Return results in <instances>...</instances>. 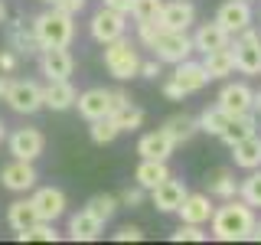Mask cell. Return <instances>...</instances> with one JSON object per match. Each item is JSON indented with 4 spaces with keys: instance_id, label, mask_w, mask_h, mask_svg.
<instances>
[{
    "instance_id": "cell-52",
    "label": "cell",
    "mask_w": 261,
    "mask_h": 245,
    "mask_svg": "<svg viewBox=\"0 0 261 245\" xmlns=\"http://www.w3.org/2000/svg\"><path fill=\"white\" fill-rule=\"evenodd\" d=\"M43 4H49V7H53V4H56V0H43Z\"/></svg>"
},
{
    "instance_id": "cell-1",
    "label": "cell",
    "mask_w": 261,
    "mask_h": 245,
    "mask_svg": "<svg viewBox=\"0 0 261 245\" xmlns=\"http://www.w3.org/2000/svg\"><path fill=\"white\" fill-rule=\"evenodd\" d=\"M255 206L242 200V196H232V200H222V206L212 212V239L219 242H242L251 235L255 229Z\"/></svg>"
},
{
    "instance_id": "cell-45",
    "label": "cell",
    "mask_w": 261,
    "mask_h": 245,
    "mask_svg": "<svg viewBox=\"0 0 261 245\" xmlns=\"http://www.w3.org/2000/svg\"><path fill=\"white\" fill-rule=\"evenodd\" d=\"M16 62H20V56H16L13 49H4V53H0V72H13Z\"/></svg>"
},
{
    "instance_id": "cell-51",
    "label": "cell",
    "mask_w": 261,
    "mask_h": 245,
    "mask_svg": "<svg viewBox=\"0 0 261 245\" xmlns=\"http://www.w3.org/2000/svg\"><path fill=\"white\" fill-rule=\"evenodd\" d=\"M4 137H7V125H4V121H0V141H4Z\"/></svg>"
},
{
    "instance_id": "cell-39",
    "label": "cell",
    "mask_w": 261,
    "mask_h": 245,
    "mask_svg": "<svg viewBox=\"0 0 261 245\" xmlns=\"http://www.w3.org/2000/svg\"><path fill=\"white\" fill-rule=\"evenodd\" d=\"M118 200H121V206H127V209H137V206H144V200H147V190L134 183V186H127V190L121 193Z\"/></svg>"
},
{
    "instance_id": "cell-42",
    "label": "cell",
    "mask_w": 261,
    "mask_h": 245,
    "mask_svg": "<svg viewBox=\"0 0 261 245\" xmlns=\"http://www.w3.org/2000/svg\"><path fill=\"white\" fill-rule=\"evenodd\" d=\"M85 4H88V0H56L53 7H59V10L69 13V16H79L82 10H85Z\"/></svg>"
},
{
    "instance_id": "cell-2",
    "label": "cell",
    "mask_w": 261,
    "mask_h": 245,
    "mask_svg": "<svg viewBox=\"0 0 261 245\" xmlns=\"http://www.w3.org/2000/svg\"><path fill=\"white\" fill-rule=\"evenodd\" d=\"M33 30L39 36V46H72L75 39V16L62 13L59 7H49L39 16H33Z\"/></svg>"
},
{
    "instance_id": "cell-44",
    "label": "cell",
    "mask_w": 261,
    "mask_h": 245,
    "mask_svg": "<svg viewBox=\"0 0 261 245\" xmlns=\"http://www.w3.org/2000/svg\"><path fill=\"white\" fill-rule=\"evenodd\" d=\"M160 65H163V62L157 59V56H153V59H144V62H141V76H144V79H157V76H160Z\"/></svg>"
},
{
    "instance_id": "cell-32",
    "label": "cell",
    "mask_w": 261,
    "mask_h": 245,
    "mask_svg": "<svg viewBox=\"0 0 261 245\" xmlns=\"http://www.w3.org/2000/svg\"><path fill=\"white\" fill-rule=\"evenodd\" d=\"M118 206H121V200H118V196H111V193H95L92 200L85 203V209L92 212L95 219H101V223H111V216L118 212Z\"/></svg>"
},
{
    "instance_id": "cell-27",
    "label": "cell",
    "mask_w": 261,
    "mask_h": 245,
    "mask_svg": "<svg viewBox=\"0 0 261 245\" xmlns=\"http://www.w3.org/2000/svg\"><path fill=\"white\" fill-rule=\"evenodd\" d=\"M202 69L209 72V79H228L235 72V49L225 46V49H216V53H206Z\"/></svg>"
},
{
    "instance_id": "cell-7",
    "label": "cell",
    "mask_w": 261,
    "mask_h": 245,
    "mask_svg": "<svg viewBox=\"0 0 261 245\" xmlns=\"http://www.w3.org/2000/svg\"><path fill=\"white\" fill-rule=\"evenodd\" d=\"M7 147H10L13 157L20 160H39L46 151V137L39 128H16L10 137H7Z\"/></svg>"
},
{
    "instance_id": "cell-19",
    "label": "cell",
    "mask_w": 261,
    "mask_h": 245,
    "mask_svg": "<svg viewBox=\"0 0 261 245\" xmlns=\"http://www.w3.org/2000/svg\"><path fill=\"white\" fill-rule=\"evenodd\" d=\"M7 43H10V49L16 56H33V53H39V36H36V30H33V23L27 20H13L10 27H7Z\"/></svg>"
},
{
    "instance_id": "cell-28",
    "label": "cell",
    "mask_w": 261,
    "mask_h": 245,
    "mask_svg": "<svg viewBox=\"0 0 261 245\" xmlns=\"http://www.w3.org/2000/svg\"><path fill=\"white\" fill-rule=\"evenodd\" d=\"M163 131H167L170 137H173V144H190L196 134H199V121L193 118V114H173V118L163 121Z\"/></svg>"
},
{
    "instance_id": "cell-48",
    "label": "cell",
    "mask_w": 261,
    "mask_h": 245,
    "mask_svg": "<svg viewBox=\"0 0 261 245\" xmlns=\"http://www.w3.org/2000/svg\"><path fill=\"white\" fill-rule=\"evenodd\" d=\"M248 239H255V242H261V223H255V229H251V235Z\"/></svg>"
},
{
    "instance_id": "cell-23",
    "label": "cell",
    "mask_w": 261,
    "mask_h": 245,
    "mask_svg": "<svg viewBox=\"0 0 261 245\" xmlns=\"http://www.w3.org/2000/svg\"><path fill=\"white\" fill-rule=\"evenodd\" d=\"M101 229H105L101 219H95L88 209H79L75 216L69 219V239L72 242H95L98 235H101Z\"/></svg>"
},
{
    "instance_id": "cell-33",
    "label": "cell",
    "mask_w": 261,
    "mask_h": 245,
    "mask_svg": "<svg viewBox=\"0 0 261 245\" xmlns=\"http://www.w3.org/2000/svg\"><path fill=\"white\" fill-rule=\"evenodd\" d=\"M16 239H20V242H59V232H56V223L39 219V223H33L30 229L16 232Z\"/></svg>"
},
{
    "instance_id": "cell-26",
    "label": "cell",
    "mask_w": 261,
    "mask_h": 245,
    "mask_svg": "<svg viewBox=\"0 0 261 245\" xmlns=\"http://www.w3.org/2000/svg\"><path fill=\"white\" fill-rule=\"evenodd\" d=\"M232 160H235V167H239V170L261 167V137L251 134V137H245V141L232 144Z\"/></svg>"
},
{
    "instance_id": "cell-24",
    "label": "cell",
    "mask_w": 261,
    "mask_h": 245,
    "mask_svg": "<svg viewBox=\"0 0 261 245\" xmlns=\"http://www.w3.org/2000/svg\"><path fill=\"white\" fill-rule=\"evenodd\" d=\"M251 134H258V114L255 111H245V114L228 118L225 131L219 134V141H225L228 147H232V144H239V141H245V137H251Z\"/></svg>"
},
{
    "instance_id": "cell-29",
    "label": "cell",
    "mask_w": 261,
    "mask_h": 245,
    "mask_svg": "<svg viewBox=\"0 0 261 245\" xmlns=\"http://www.w3.org/2000/svg\"><path fill=\"white\" fill-rule=\"evenodd\" d=\"M7 223H10L13 232H23V229H30L33 223H39V212H36V206H33V200L10 203V209H7Z\"/></svg>"
},
{
    "instance_id": "cell-25",
    "label": "cell",
    "mask_w": 261,
    "mask_h": 245,
    "mask_svg": "<svg viewBox=\"0 0 261 245\" xmlns=\"http://www.w3.org/2000/svg\"><path fill=\"white\" fill-rule=\"evenodd\" d=\"M167 177H170L167 160H150V157H141V163H137V170H134V183H137V186H144L147 193H150L153 186H160Z\"/></svg>"
},
{
    "instance_id": "cell-20",
    "label": "cell",
    "mask_w": 261,
    "mask_h": 245,
    "mask_svg": "<svg viewBox=\"0 0 261 245\" xmlns=\"http://www.w3.org/2000/svg\"><path fill=\"white\" fill-rule=\"evenodd\" d=\"M157 23L163 30H190L196 23V7L190 0H170V4H163Z\"/></svg>"
},
{
    "instance_id": "cell-13",
    "label": "cell",
    "mask_w": 261,
    "mask_h": 245,
    "mask_svg": "<svg viewBox=\"0 0 261 245\" xmlns=\"http://www.w3.org/2000/svg\"><path fill=\"white\" fill-rule=\"evenodd\" d=\"M30 200H33V206H36L39 219H46V223H56L59 216H65V206H69V200H65V193L59 186H39Z\"/></svg>"
},
{
    "instance_id": "cell-5",
    "label": "cell",
    "mask_w": 261,
    "mask_h": 245,
    "mask_svg": "<svg viewBox=\"0 0 261 245\" xmlns=\"http://www.w3.org/2000/svg\"><path fill=\"white\" fill-rule=\"evenodd\" d=\"M4 102L10 105L16 114H36L39 108H46L43 85L33 82V79H13V85H10V92H7Z\"/></svg>"
},
{
    "instance_id": "cell-3",
    "label": "cell",
    "mask_w": 261,
    "mask_h": 245,
    "mask_svg": "<svg viewBox=\"0 0 261 245\" xmlns=\"http://www.w3.org/2000/svg\"><path fill=\"white\" fill-rule=\"evenodd\" d=\"M141 53H137V46L130 43L127 36L114 39V43H105V69L111 72L118 82H127L134 76H141Z\"/></svg>"
},
{
    "instance_id": "cell-37",
    "label": "cell",
    "mask_w": 261,
    "mask_h": 245,
    "mask_svg": "<svg viewBox=\"0 0 261 245\" xmlns=\"http://www.w3.org/2000/svg\"><path fill=\"white\" fill-rule=\"evenodd\" d=\"M160 10H163V0H134L130 16L137 23H153V20H160Z\"/></svg>"
},
{
    "instance_id": "cell-6",
    "label": "cell",
    "mask_w": 261,
    "mask_h": 245,
    "mask_svg": "<svg viewBox=\"0 0 261 245\" xmlns=\"http://www.w3.org/2000/svg\"><path fill=\"white\" fill-rule=\"evenodd\" d=\"M88 33H92V39H95V43H101V46L105 43H114V39H121L127 33V16L101 4V10H98L92 16V23H88Z\"/></svg>"
},
{
    "instance_id": "cell-36",
    "label": "cell",
    "mask_w": 261,
    "mask_h": 245,
    "mask_svg": "<svg viewBox=\"0 0 261 245\" xmlns=\"http://www.w3.org/2000/svg\"><path fill=\"white\" fill-rule=\"evenodd\" d=\"M88 134H92V141L95 144H111L114 141V137H118L121 134V128H118V121H114L111 118V114H108V118H95L92 121V128H88Z\"/></svg>"
},
{
    "instance_id": "cell-31",
    "label": "cell",
    "mask_w": 261,
    "mask_h": 245,
    "mask_svg": "<svg viewBox=\"0 0 261 245\" xmlns=\"http://www.w3.org/2000/svg\"><path fill=\"white\" fill-rule=\"evenodd\" d=\"M228 118H232V114H225L222 108H219V105H212V108H202V114H199L196 121H199V131H202V134H212V137H219V134L225 131Z\"/></svg>"
},
{
    "instance_id": "cell-12",
    "label": "cell",
    "mask_w": 261,
    "mask_h": 245,
    "mask_svg": "<svg viewBox=\"0 0 261 245\" xmlns=\"http://www.w3.org/2000/svg\"><path fill=\"white\" fill-rule=\"evenodd\" d=\"M193 46H196V53H216V49H225V46H232V33H228L219 20H209V23H199L193 33Z\"/></svg>"
},
{
    "instance_id": "cell-18",
    "label": "cell",
    "mask_w": 261,
    "mask_h": 245,
    "mask_svg": "<svg viewBox=\"0 0 261 245\" xmlns=\"http://www.w3.org/2000/svg\"><path fill=\"white\" fill-rule=\"evenodd\" d=\"M235 49V69L242 76H261V39H232Z\"/></svg>"
},
{
    "instance_id": "cell-40",
    "label": "cell",
    "mask_w": 261,
    "mask_h": 245,
    "mask_svg": "<svg viewBox=\"0 0 261 245\" xmlns=\"http://www.w3.org/2000/svg\"><path fill=\"white\" fill-rule=\"evenodd\" d=\"M160 23L157 20H153V23H137V39H141V46H147V49H150L153 43H157V36H160Z\"/></svg>"
},
{
    "instance_id": "cell-49",
    "label": "cell",
    "mask_w": 261,
    "mask_h": 245,
    "mask_svg": "<svg viewBox=\"0 0 261 245\" xmlns=\"http://www.w3.org/2000/svg\"><path fill=\"white\" fill-rule=\"evenodd\" d=\"M255 114L261 118V92H255Z\"/></svg>"
},
{
    "instance_id": "cell-8",
    "label": "cell",
    "mask_w": 261,
    "mask_h": 245,
    "mask_svg": "<svg viewBox=\"0 0 261 245\" xmlns=\"http://www.w3.org/2000/svg\"><path fill=\"white\" fill-rule=\"evenodd\" d=\"M216 105L222 108L225 114H245V111H255V92H251V85H245V82H225L222 92H219Z\"/></svg>"
},
{
    "instance_id": "cell-47",
    "label": "cell",
    "mask_w": 261,
    "mask_h": 245,
    "mask_svg": "<svg viewBox=\"0 0 261 245\" xmlns=\"http://www.w3.org/2000/svg\"><path fill=\"white\" fill-rule=\"evenodd\" d=\"M10 85H13L10 72H7V76H0V102H4V98H7V92H10Z\"/></svg>"
},
{
    "instance_id": "cell-41",
    "label": "cell",
    "mask_w": 261,
    "mask_h": 245,
    "mask_svg": "<svg viewBox=\"0 0 261 245\" xmlns=\"http://www.w3.org/2000/svg\"><path fill=\"white\" fill-rule=\"evenodd\" d=\"M144 239V229L141 226H121L114 232V242H141Z\"/></svg>"
},
{
    "instance_id": "cell-30",
    "label": "cell",
    "mask_w": 261,
    "mask_h": 245,
    "mask_svg": "<svg viewBox=\"0 0 261 245\" xmlns=\"http://www.w3.org/2000/svg\"><path fill=\"white\" fill-rule=\"evenodd\" d=\"M239 186L242 180H235L232 170H216L209 180V196L212 200H232V196H239Z\"/></svg>"
},
{
    "instance_id": "cell-21",
    "label": "cell",
    "mask_w": 261,
    "mask_h": 245,
    "mask_svg": "<svg viewBox=\"0 0 261 245\" xmlns=\"http://www.w3.org/2000/svg\"><path fill=\"white\" fill-rule=\"evenodd\" d=\"M173 79L179 82V88H183L186 95L202 92V88H206V82H212V79H209V72L202 69V62H193V59L176 62V65H173Z\"/></svg>"
},
{
    "instance_id": "cell-22",
    "label": "cell",
    "mask_w": 261,
    "mask_h": 245,
    "mask_svg": "<svg viewBox=\"0 0 261 245\" xmlns=\"http://www.w3.org/2000/svg\"><path fill=\"white\" fill-rule=\"evenodd\" d=\"M173 151H176V144H173V137H170L163 128L147 131L141 141H137V154H141V157H150V160H170Z\"/></svg>"
},
{
    "instance_id": "cell-50",
    "label": "cell",
    "mask_w": 261,
    "mask_h": 245,
    "mask_svg": "<svg viewBox=\"0 0 261 245\" xmlns=\"http://www.w3.org/2000/svg\"><path fill=\"white\" fill-rule=\"evenodd\" d=\"M0 23H7V4L0 0Z\"/></svg>"
},
{
    "instance_id": "cell-4",
    "label": "cell",
    "mask_w": 261,
    "mask_h": 245,
    "mask_svg": "<svg viewBox=\"0 0 261 245\" xmlns=\"http://www.w3.org/2000/svg\"><path fill=\"white\" fill-rule=\"evenodd\" d=\"M150 49H153V56H157L160 62H167V65H176V62L190 59V56L196 53L193 36L186 30H160L157 43H153Z\"/></svg>"
},
{
    "instance_id": "cell-43",
    "label": "cell",
    "mask_w": 261,
    "mask_h": 245,
    "mask_svg": "<svg viewBox=\"0 0 261 245\" xmlns=\"http://www.w3.org/2000/svg\"><path fill=\"white\" fill-rule=\"evenodd\" d=\"M163 95H167L170 102H183V98H186V92H183V88H179V82H176L173 76H170L167 82H163Z\"/></svg>"
},
{
    "instance_id": "cell-14",
    "label": "cell",
    "mask_w": 261,
    "mask_h": 245,
    "mask_svg": "<svg viewBox=\"0 0 261 245\" xmlns=\"http://www.w3.org/2000/svg\"><path fill=\"white\" fill-rule=\"evenodd\" d=\"M43 102H46V108H53V111H69V108H75L79 92L69 79H46Z\"/></svg>"
},
{
    "instance_id": "cell-11",
    "label": "cell",
    "mask_w": 261,
    "mask_h": 245,
    "mask_svg": "<svg viewBox=\"0 0 261 245\" xmlns=\"http://www.w3.org/2000/svg\"><path fill=\"white\" fill-rule=\"evenodd\" d=\"M36 180H39V177H36L33 160L13 157L4 170H0V183H4L10 193H27V190H33V186H36Z\"/></svg>"
},
{
    "instance_id": "cell-35",
    "label": "cell",
    "mask_w": 261,
    "mask_h": 245,
    "mask_svg": "<svg viewBox=\"0 0 261 245\" xmlns=\"http://www.w3.org/2000/svg\"><path fill=\"white\" fill-rule=\"evenodd\" d=\"M239 196L248 206H255V209H261V167H255V170H248V177L242 180V186H239Z\"/></svg>"
},
{
    "instance_id": "cell-15",
    "label": "cell",
    "mask_w": 261,
    "mask_h": 245,
    "mask_svg": "<svg viewBox=\"0 0 261 245\" xmlns=\"http://www.w3.org/2000/svg\"><path fill=\"white\" fill-rule=\"evenodd\" d=\"M216 20L222 23L232 36H239L245 27H251V0H225V4L219 7Z\"/></svg>"
},
{
    "instance_id": "cell-34",
    "label": "cell",
    "mask_w": 261,
    "mask_h": 245,
    "mask_svg": "<svg viewBox=\"0 0 261 245\" xmlns=\"http://www.w3.org/2000/svg\"><path fill=\"white\" fill-rule=\"evenodd\" d=\"M111 118L118 121V128H121V131H137V128L144 125V111L137 108L134 102H124L121 108H114V111H111Z\"/></svg>"
},
{
    "instance_id": "cell-10",
    "label": "cell",
    "mask_w": 261,
    "mask_h": 245,
    "mask_svg": "<svg viewBox=\"0 0 261 245\" xmlns=\"http://www.w3.org/2000/svg\"><path fill=\"white\" fill-rule=\"evenodd\" d=\"M39 69L46 79H69L75 72V59H72L69 46H46L39 49Z\"/></svg>"
},
{
    "instance_id": "cell-17",
    "label": "cell",
    "mask_w": 261,
    "mask_h": 245,
    "mask_svg": "<svg viewBox=\"0 0 261 245\" xmlns=\"http://www.w3.org/2000/svg\"><path fill=\"white\" fill-rule=\"evenodd\" d=\"M183 200H186V183L183 180H173V177H167L160 186L150 190V203L160 212H176L179 206H183Z\"/></svg>"
},
{
    "instance_id": "cell-38",
    "label": "cell",
    "mask_w": 261,
    "mask_h": 245,
    "mask_svg": "<svg viewBox=\"0 0 261 245\" xmlns=\"http://www.w3.org/2000/svg\"><path fill=\"white\" fill-rule=\"evenodd\" d=\"M173 242H206V232H202V226L196 223H179V229L173 235H170Z\"/></svg>"
},
{
    "instance_id": "cell-9",
    "label": "cell",
    "mask_w": 261,
    "mask_h": 245,
    "mask_svg": "<svg viewBox=\"0 0 261 245\" xmlns=\"http://www.w3.org/2000/svg\"><path fill=\"white\" fill-rule=\"evenodd\" d=\"M79 114L85 121H95V118H108L114 111V92L111 88H85L75 102Z\"/></svg>"
},
{
    "instance_id": "cell-46",
    "label": "cell",
    "mask_w": 261,
    "mask_h": 245,
    "mask_svg": "<svg viewBox=\"0 0 261 245\" xmlns=\"http://www.w3.org/2000/svg\"><path fill=\"white\" fill-rule=\"evenodd\" d=\"M101 4L118 10V13H124V16H130V10H134V0H101Z\"/></svg>"
},
{
    "instance_id": "cell-16",
    "label": "cell",
    "mask_w": 261,
    "mask_h": 245,
    "mask_svg": "<svg viewBox=\"0 0 261 245\" xmlns=\"http://www.w3.org/2000/svg\"><path fill=\"white\" fill-rule=\"evenodd\" d=\"M212 212H216V206H212L209 193H186V200H183V206L176 209V216H179V223L206 226V223H212Z\"/></svg>"
}]
</instances>
